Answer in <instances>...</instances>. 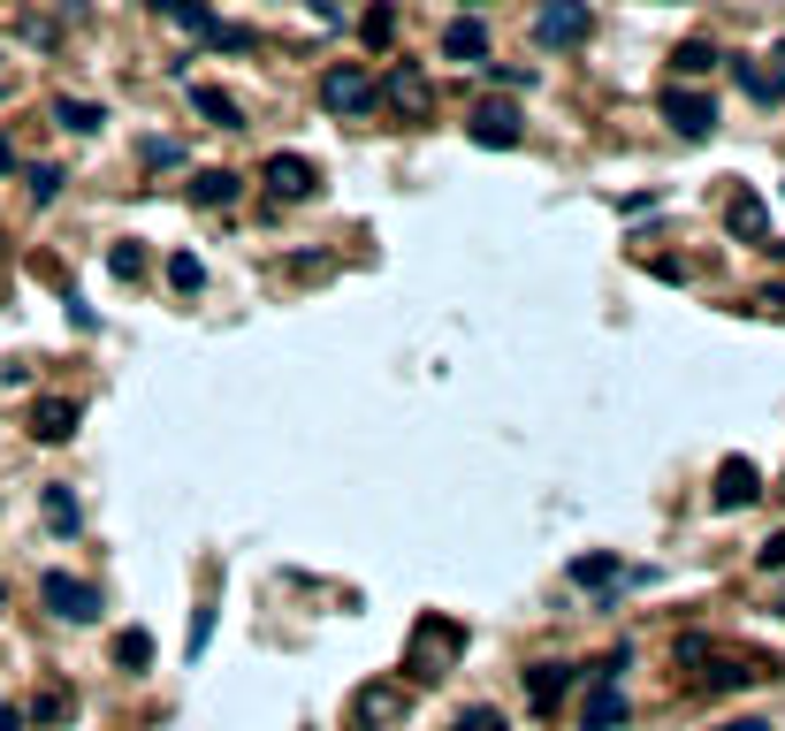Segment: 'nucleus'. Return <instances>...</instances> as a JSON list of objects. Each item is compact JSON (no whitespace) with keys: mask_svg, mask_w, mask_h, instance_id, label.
<instances>
[{"mask_svg":"<svg viewBox=\"0 0 785 731\" xmlns=\"http://www.w3.org/2000/svg\"><path fill=\"white\" fill-rule=\"evenodd\" d=\"M38 602H46L54 617H69V625H92V617H100V586L77 580V572H38Z\"/></svg>","mask_w":785,"mask_h":731,"instance_id":"obj_1","label":"nucleus"},{"mask_svg":"<svg viewBox=\"0 0 785 731\" xmlns=\"http://www.w3.org/2000/svg\"><path fill=\"white\" fill-rule=\"evenodd\" d=\"M663 123H671L679 138H709V130H717V92L671 84V92H663Z\"/></svg>","mask_w":785,"mask_h":731,"instance_id":"obj_2","label":"nucleus"},{"mask_svg":"<svg viewBox=\"0 0 785 731\" xmlns=\"http://www.w3.org/2000/svg\"><path fill=\"white\" fill-rule=\"evenodd\" d=\"M588 31H595L588 0H549V8L534 15V46H580Z\"/></svg>","mask_w":785,"mask_h":731,"instance_id":"obj_3","label":"nucleus"},{"mask_svg":"<svg viewBox=\"0 0 785 731\" xmlns=\"http://www.w3.org/2000/svg\"><path fill=\"white\" fill-rule=\"evenodd\" d=\"M397 709H405V678H374L351 694V731H389Z\"/></svg>","mask_w":785,"mask_h":731,"instance_id":"obj_4","label":"nucleus"},{"mask_svg":"<svg viewBox=\"0 0 785 731\" xmlns=\"http://www.w3.org/2000/svg\"><path fill=\"white\" fill-rule=\"evenodd\" d=\"M466 138H473V146H488V152H511V146H526V123H519L503 100H488V107H473V115H466Z\"/></svg>","mask_w":785,"mask_h":731,"instance_id":"obj_5","label":"nucleus"},{"mask_svg":"<svg viewBox=\"0 0 785 731\" xmlns=\"http://www.w3.org/2000/svg\"><path fill=\"white\" fill-rule=\"evenodd\" d=\"M320 107H335V115H366V107H374V77H366L359 61L328 69V77H320Z\"/></svg>","mask_w":785,"mask_h":731,"instance_id":"obj_6","label":"nucleus"},{"mask_svg":"<svg viewBox=\"0 0 785 731\" xmlns=\"http://www.w3.org/2000/svg\"><path fill=\"white\" fill-rule=\"evenodd\" d=\"M451 648H466V632H458L451 617H420V632H412V655H405V663L428 678V663H435V655H451Z\"/></svg>","mask_w":785,"mask_h":731,"instance_id":"obj_7","label":"nucleus"},{"mask_svg":"<svg viewBox=\"0 0 785 731\" xmlns=\"http://www.w3.org/2000/svg\"><path fill=\"white\" fill-rule=\"evenodd\" d=\"M268 191H275V198H314L320 191L314 160H306V152H275V160H268Z\"/></svg>","mask_w":785,"mask_h":731,"instance_id":"obj_8","label":"nucleus"},{"mask_svg":"<svg viewBox=\"0 0 785 731\" xmlns=\"http://www.w3.org/2000/svg\"><path fill=\"white\" fill-rule=\"evenodd\" d=\"M755 495H763V472H755L748 457H725V465H717V503H725V511H748Z\"/></svg>","mask_w":785,"mask_h":731,"instance_id":"obj_9","label":"nucleus"},{"mask_svg":"<svg viewBox=\"0 0 785 731\" xmlns=\"http://www.w3.org/2000/svg\"><path fill=\"white\" fill-rule=\"evenodd\" d=\"M480 54H488V23H480V15L443 23V61H480Z\"/></svg>","mask_w":785,"mask_h":731,"instance_id":"obj_10","label":"nucleus"},{"mask_svg":"<svg viewBox=\"0 0 785 731\" xmlns=\"http://www.w3.org/2000/svg\"><path fill=\"white\" fill-rule=\"evenodd\" d=\"M31 435H38V442H69V435H77V404H69V397L31 404Z\"/></svg>","mask_w":785,"mask_h":731,"instance_id":"obj_11","label":"nucleus"},{"mask_svg":"<svg viewBox=\"0 0 785 731\" xmlns=\"http://www.w3.org/2000/svg\"><path fill=\"white\" fill-rule=\"evenodd\" d=\"M237 191H244V175H229V168H198L191 175V206H237Z\"/></svg>","mask_w":785,"mask_h":731,"instance_id":"obj_12","label":"nucleus"},{"mask_svg":"<svg viewBox=\"0 0 785 731\" xmlns=\"http://www.w3.org/2000/svg\"><path fill=\"white\" fill-rule=\"evenodd\" d=\"M565 686H572V663H534V671H526V701H534V709H557Z\"/></svg>","mask_w":785,"mask_h":731,"instance_id":"obj_13","label":"nucleus"},{"mask_svg":"<svg viewBox=\"0 0 785 731\" xmlns=\"http://www.w3.org/2000/svg\"><path fill=\"white\" fill-rule=\"evenodd\" d=\"M191 107H198L206 123H221V130H244V107H237L229 92H214V84H191Z\"/></svg>","mask_w":785,"mask_h":731,"instance_id":"obj_14","label":"nucleus"},{"mask_svg":"<svg viewBox=\"0 0 785 731\" xmlns=\"http://www.w3.org/2000/svg\"><path fill=\"white\" fill-rule=\"evenodd\" d=\"M717 61H725V54H717V46H709V38H686V46H679V54H671V69H679V84H694V77H709V69H717Z\"/></svg>","mask_w":785,"mask_h":731,"instance_id":"obj_15","label":"nucleus"},{"mask_svg":"<svg viewBox=\"0 0 785 731\" xmlns=\"http://www.w3.org/2000/svg\"><path fill=\"white\" fill-rule=\"evenodd\" d=\"M611 724H626V694L618 686H595L588 694V731H611Z\"/></svg>","mask_w":785,"mask_h":731,"instance_id":"obj_16","label":"nucleus"},{"mask_svg":"<svg viewBox=\"0 0 785 731\" xmlns=\"http://www.w3.org/2000/svg\"><path fill=\"white\" fill-rule=\"evenodd\" d=\"M763 221H771V214H763V198H755V191H740V198H732V214H725V229H732V237H763Z\"/></svg>","mask_w":785,"mask_h":731,"instance_id":"obj_17","label":"nucleus"},{"mask_svg":"<svg viewBox=\"0 0 785 731\" xmlns=\"http://www.w3.org/2000/svg\"><path fill=\"white\" fill-rule=\"evenodd\" d=\"M359 38H366V46H389V38H397V8H389V0H374V8L359 15Z\"/></svg>","mask_w":785,"mask_h":731,"instance_id":"obj_18","label":"nucleus"},{"mask_svg":"<svg viewBox=\"0 0 785 731\" xmlns=\"http://www.w3.org/2000/svg\"><path fill=\"white\" fill-rule=\"evenodd\" d=\"M54 123H61V130H100L107 107H92V100H54Z\"/></svg>","mask_w":785,"mask_h":731,"instance_id":"obj_19","label":"nucleus"},{"mask_svg":"<svg viewBox=\"0 0 785 731\" xmlns=\"http://www.w3.org/2000/svg\"><path fill=\"white\" fill-rule=\"evenodd\" d=\"M115 663H123V671H146V663H153V632H138V625L115 632Z\"/></svg>","mask_w":785,"mask_h":731,"instance_id":"obj_20","label":"nucleus"},{"mask_svg":"<svg viewBox=\"0 0 785 731\" xmlns=\"http://www.w3.org/2000/svg\"><path fill=\"white\" fill-rule=\"evenodd\" d=\"M160 15H168V23H183V31H198V38H206V23H214V8H206V0H153Z\"/></svg>","mask_w":785,"mask_h":731,"instance_id":"obj_21","label":"nucleus"},{"mask_svg":"<svg viewBox=\"0 0 785 731\" xmlns=\"http://www.w3.org/2000/svg\"><path fill=\"white\" fill-rule=\"evenodd\" d=\"M206 38H214V46H221V54H252V46H260V38H252V31H244V23H221V15H214V23H206Z\"/></svg>","mask_w":785,"mask_h":731,"instance_id":"obj_22","label":"nucleus"},{"mask_svg":"<svg viewBox=\"0 0 785 731\" xmlns=\"http://www.w3.org/2000/svg\"><path fill=\"white\" fill-rule=\"evenodd\" d=\"M389 100H397V107H428V77H420V69H397V77H389Z\"/></svg>","mask_w":785,"mask_h":731,"instance_id":"obj_23","label":"nucleus"},{"mask_svg":"<svg viewBox=\"0 0 785 731\" xmlns=\"http://www.w3.org/2000/svg\"><path fill=\"white\" fill-rule=\"evenodd\" d=\"M46 518H54L61 534H77V518H84V511H77V495H69V488H46Z\"/></svg>","mask_w":785,"mask_h":731,"instance_id":"obj_24","label":"nucleus"},{"mask_svg":"<svg viewBox=\"0 0 785 731\" xmlns=\"http://www.w3.org/2000/svg\"><path fill=\"white\" fill-rule=\"evenodd\" d=\"M23 183H31V198H38V206H46V198H61V168H46V160H38Z\"/></svg>","mask_w":785,"mask_h":731,"instance_id":"obj_25","label":"nucleus"},{"mask_svg":"<svg viewBox=\"0 0 785 731\" xmlns=\"http://www.w3.org/2000/svg\"><path fill=\"white\" fill-rule=\"evenodd\" d=\"M168 283H175V290H198V283H206V267H198L191 252H175V260H168Z\"/></svg>","mask_w":785,"mask_h":731,"instance_id":"obj_26","label":"nucleus"},{"mask_svg":"<svg viewBox=\"0 0 785 731\" xmlns=\"http://www.w3.org/2000/svg\"><path fill=\"white\" fill-rule=\"evenodd\" d=\"M611 572H618L611 557H572V580H580V586H603Z\"/></svg>","mask_w":785,"mask_h":731,"instance_id":"obj_27","label":"nucleus"},{"mask_svg":"<svg viewBox=\"0 0 785 731\" xmlns=\"http://www.w3.org/2000/svg\"><path fill=\"white\" fill-rule=\"evenodd\" d=\"M107 267L130 283V275H146V252H138V244H115V252H107Z\"/></svg>","mask_w":785,"mask_h":731,"instance_id":"obj_28","label":"nucleus"},{"mask_svg":"<svg viewBox=\"0 0 785 731\" xmlns=\"http://www.w3.org/2000/svg\"><path fill=\"white\" fill-rule=\"evenodd\" d=\"M146 160H153V168H175L183 146H175V138H146Z\"/></svg>","mask_w":785,"mask_h":731,"instance_id":"obj_29","label":"nucleus"},{"mask_svg":"<svg viewBox=\"0 0 785 731\" xmlns=\"http://www.w3.org/2000/svg\"><path fill=\"white\" fill-rule=\"evenodd\" d=\"M763 572H785V534H771V541H763Z\"/></svg>","mask_w":785,"mask_h":731,"instance_id":"obj_30","label":"nucleus"},{"mask_svg":"<svg viewBox=\"0 0 785 731\" xmlns=\"http://www.w3.org/2000/svg\"><path fill=\"white\" fill-rule=\"evenodd\" d=\"M458 731H503V717H496V709H473V717H466Z\"/></svg>","mask_w":785,"mask_h":731,"instance_id":"obj_31","label":"nucleus"},{"mask_svg":"<svg viewBox=\"0 0 785 731\" xmlns=\"http://www.w3.org/2000/svg\"><path fill=\"white\" fill-rule=\"evenodd\" d=\"M0 731H23V717H15V709H8V701H0Z\"/></svg>","mask_w":785,"mask_h":731,"instance_id":"obj_32","label":"nucleus"},{"mask_svg":"<svg viewBox=\"0 0 785 731\" xmlns=\"http://www.w3.org/2000/svg\"><path fill=\"white\" fill-rule=\"evenodd\" d=\"M8 168H15V146H8V138H0V175H8Z\"/></svg>","mask_w":785,"mask_h":731,"instance_id":"obj_33","label":"nucleus"},{"mask_svg":"<svg viewBox=\"0 0 785 731\" xmlns=\"http://www.w3.org/2000/svg\"><path fill=\"white\" fill-rule=\"evenodd\" d=\"M763 305H785V283H771V290H763Z\"/></svg>","mask_w":785,"mask_h":731,"instance_id":"obj_34","label":"nucleus"}]
</instances>
